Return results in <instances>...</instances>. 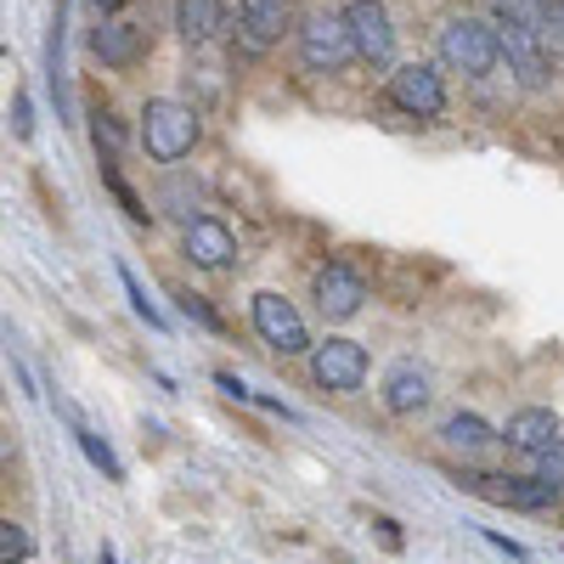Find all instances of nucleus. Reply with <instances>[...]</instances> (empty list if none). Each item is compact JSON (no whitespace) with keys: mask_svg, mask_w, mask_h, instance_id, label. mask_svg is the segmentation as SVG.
Returning a JSON list of instances; mask_svg holds the SVG:
<instances>
[{"mask_svg":"<svg viewBox=\"0 0 564 564\" xmlns=\"http://www.w3.org/2000/svg\"><path fill=\"white\" fill-rule=\"evenodd\" d=\"M79 452H85L90 463H97V468H102L108 480H119V457H113V446H108L102 435H90V430H79Z\"/></svg>","mask_w":564,"mask_h":564,"instance_id":"nucleus-19","label":"nucleus"},{"mask_svg":"<svg viewBox=\"0 0 564 564\" xmlns=\"http://www.w3.org/2000/svg\"><path fill=\"white\" fill-rule=\"evenodd\" d=\"M141 45H148V34H141L135 23H97V34H90V52H97V63H108V68H130L141 57Z\"/></svg>","mask_w":564,"mask_h":564,"instance_id":"nucleus-14","label":"nucleus"},{"mask_svg":"<svg viewBox=\"0 0 564 564\" xmlns=\"http://www.w3.org/2000/svg\"><path fill=\"white\" fill-rule=\"evenodd\" d=\"M441 63L457 68L463 79H486L502 63V34L486 18H452L441 29Z\"/></svg>","mask_w":564,"mask_h":564,"instance_id":"nucleus-1","label":"nucleus"},{"mask_svg":"<svg viewBox=\"0 0 564 564\" xmlns=\"http://www.w3.org/2000/svg\"><path fill=\"white\" fill-rule=\"evenodd\" d=\"M390 102H395L401 113H412V119H441L446 85H441V74H435L430 63H406V68H395V79H390Z\"/></svg>","mask_w":564,"mask_h":564,"instance_id":"nucleus-7","label":"nucleus"},{"mask_svg":"<svg viewBox=\"0 0 564 564\" xmlns=\"http://www.w3.org/2000/svg\"><path fill=\"white\" fill-rule=\"evenodd\" d=\"M186 260L204 265V271H226L231 260H238V238H231L226 220H193L186 226Z\"/></svg>","mask_w":564,"mask_h":564,"instance_id":"nucleus-11","label":"nucleus"},{"mask_svg":"<svg viewBox=\"0 0 564 564\" xmlns=\"http://www.w3.org/2000/svg\"><path fill=\"white\" fill-rule=\"evenodd\" d=\"M141 148H148V159H159V164H181L198 148V113L186 102L153 97L148 108H141Z\"/></svg>","mask_w":564,"mask_h":564,"instance_id":"nucleus-2","label":"nucleus"},{"mask_svg":"<svg viewBox=\"0 0 564 564\" xmlns=\"http://www.w3.org/2000/svg\"><path fill=\"white\" fill-rule=\"evenodd\" d=\"M502 441L513 446V452H547L553 441H558V417L547 412V406H525V412H513L508 417V430H502Z\"/></svg>","mask_w":564,"mask_h":564,"instance_id":"nucleus-13","label":"nucleus"},{"mask_svg":"<svg viewBox=\"0 0 564 564\" xmlns=\"http://www.w3.org/2000/svg\"><path fill=\"white\" fill-rule=\"evenodd\" d=\"M215 384H220V390H226V395H238V401H249V390H243V384H238V379H231V372H220V379H215Z\"/></svg>","mask_w":564,"mask_h":564,"instance_id":"nucleus-26","label":"nucleus"},{"mask_svg":"<svg viewBox=\"0 0 564 564\" xmlns=\"http://www.w3.org/2000/svg\"><path fill=\"white\" fill-rule=\"evenodd\" d=\"M0 558H7V564H18V558H29V531L23 525H0Z\"/></svg>","mask_w":564,"mask_h":564,"instance_id":"nucleus-23","label":"nucleus"},{"mask_svg":"<svg viewBox=\"0 0 564 564\" xmlns=\"http://www.w3.org/2000/svg\"><path fill=\"white\" fill-rule=\"evenodd\" d=\"M119 282H124V300H130V311H135L141 322H148V327H164V311L148 300V289L135 282V271H130V265H119Z\"/></svg>","mask_w":564,"mask_h":564,"instance_id":"nucleus-17","label":"nucleus"},{"mask_svg":"<svg viewBox=\"0 0 564 564\" xmlns=\"http://www.w3.org/2000/svg\"><path fill=\"white\" fill-rule=\"evenodd\" d=\"M12 119H18V135L29 141V135H34V124H29V97H18V108H12Z\"/></svg>","mask_w":564,"mask_h":564,"instance_id":"nucleus-25","label":"nucleus"},{"mask_svg":"<svg viewBox=\"0 0 564 564\" xmlns=\"http://www.w3.org/2000/svg\"><path fill=\"white\" fill-rule=\"evenodd\" d=\"M542 40L553 57H564V0H547L542 7Z\"/></svg>","mask_w":564,"mask_h":564,"instance_id":"nucleus-20","label":"nucleus"},{"mask_svg":"<svg viewBox=\"0 0 564 564\" xmlns=\"http://www.w3.org/2000/svg\"><path fill=\"white\" fill-rule=\"evenodd\" d=\"M175 305L186 311V322H198V327H209V334H220V327H226V322H220V316L209 311V300H198V294H175Z\"/></svg>","mask_w":564,"mask_h":564,"instance_id":"nucleus-21","label":"nucleus"},{"mask_svg":"<svg viewBox=\"0 0 564 564\" xmlns=\"http://www.w3.org/2000/svg\"><path fill=\"white\" fill-rule=\"evenodd\" d=\"M102 181L113 186V198H119V209H124V215H130L135 226H148V209H141V198H135L130 186H124V175L113 170V159H102Z\"/></svg>","mask_w":564,"mask_h":564,"instance_id":"nucleus-18","label":"nucleus"},{"mask_svg":"<svg viewBox=\"0 0 564 564\" xmlns=\"http://www.w3.org/2000/svg\"><path fill=\"white\" fill-rule=\"evenodd\" d=\"M361 305H367V282L350 265H322L316 271V311L327 322H350Z\"/></svg>","mask_w":564,"mask_h":564,"instance_id":"nucleus-10","label":"nucleus"},{"mask_svg":"<svg viewBox=\"0 0 564 564\" xmlns=\"http://www.w3.org/2000/svg\"><path fill=\"white\" fill-rule=\"evenodd\" d=\"M97 148H124V130H119V119L113 113H97Z\"/></svg>","mask_w":564,"mask_h":564,"instance_id":"nucleus-24","label":"nucleus"},{"mask_svg":"<svg viewBox=\"0 0 564 564\" xmlns=\"http://www.w3.org/2000/svg\"><path fill=\"white\" fill-rule=\"evenodd\" d=\"M294 23V0H243L238 7V29H243V52H271Z\"/></svg>","mask_w":564,"mask_h":564,"instance_id":"nucleus-9","label":"nucleus"},{"mask_svg":"<svg viewBox=\"0 0 564 564\" xmlns=\"http://www.w3.org/2000/svg\"><path fill=\"white\" fill-rule=\"evenodd\" d=\"M384 406H390L395 417L423 412V406H430V372H423L417 361H395V367L384 372Z\"/></svg>","mask_w":564,"mask_h":564,"instance_id":"nucleus-12","label":"nucleus"},{"mask_svg":"<svg viewBox=\"0 0 564 564\" xmlns=\"http://www.w3.org/2000/svg\"><path fill=\"white\" fill-rule=\"evenodd\" d=\"M311 379H316L322 390H334V395L361 390V379H367V350H361L356 339H322V345L311 350Z\"/></svg>","mask_w":564,"mask_h":564,"instance_id":"nucleus-6","label":"nucleus"},{"mask_svg":"<svg viewBox=\"0 0 564 564\" xmlns=\"http://www.w3.org/2000/svg\"><path fill=\"white\" fill-rule=\"evenodd\" d=\"M502 435L491 430L486 417H475V412H452L446 423H441V446H452V452H486V446H497Z\"/></svg>","mask_w":564,"mask_h":564,"instance_id":"nucleus-16","label":"nucleus"},{"mask_svg":"<svg viewBox=\"0 0 564 564\" xmlns=\"http://www.w3.org/2000/svg\"><path fill=\"white\" fill-rule=\"evenodd\" d=\"M254 334H260L271 350H282V356L311 350V334H305L300 311L282 300V294H254Z\"/></svg>","mask_w":564,"mask_h":564,"instance_id":"nucleus-8","label":"nucleus"},{"mask_svg":"<svg viewBox=\"0 0 564 564\" xmlns=\"http://www.w3.org/2000/svg\"><path fill=\"white\" fill-rule=\"evenodd\" d=\"M85 7L97 12V18H108V12H119V7H124V0H85Z\"/></svg>","mask_w":564,"mask_h":564,"instance_id":"nucleus-27","label":"nucleus"},{"mask_svg":"<svg viewBox=\"0 0 564 564\" xmlns=\"http://www.w3.org/2000/svg\"><path fill=\"white\" fill-rule=\"evenodd\" d=\"M97 564H119V558H113V547H102V553H97Z\"/></svg>","mask_w":564,"mask_h":564,"instance_id":"nucleus-28","label":"nucleus"},{"mask_svg":"<svg viewBox=\"0 0 564 564\" xmlns=\"http://www.w3.org/2000/svg\"><path fill=\"white\" fill-rule=\"evenodd\" d=\"M463 486L502 502V508H520V513H542V508L558 502V486L542 480V475H468Z\"/></svg>","mask_w":564,"mask_h":564,"instance_id":"nucleus-5","label":"nucleus"},{"mask_svg":"<svg viewBox=\"0 0 564 564\" xmlns=\"http://www.w3.org/2000/svg\"><path fill=\"white\" fill-rule=\"evenodd\" d=\"M220 18H226L220 0H181L175 7V29H181L186 45H209L220 34Z\"/></svg>","mask_w":564,"mask_h":564,"instance_id":"nucleus-15","label":"nucleus"},{"mask_svg":"<svg viewBox=\"0 0 564 564\" xmlns=\"http://www.w3.org/2000/svg\"><path fill=\"white\" fill-rule=\"evenodd\" d=\"M350 57H356V40H350L345 12H327V7L311 12L305 29H300V63H305L311 74H339Z\"/></svg>","mask_w":564,"mask_h":564,"instance_id":"nucleus-3","label":"nucleus"},{"mask_svg":"<svg viewBox=\"0 0 564 564\" xmlns=\"http://www.w3.org/2000/svg\"><path fill=\"white\" fill-rule=\"evenodd\" d=\"M345 23H350V40H356V57H367L372 68L395 63V23L384 12V0H350Z\"/></svg>","mask_w":564,"mask_h":564,"instance_id":"nucleus-4","label":"nucleus"},{"mask_svg":"<svg viewBox=\"0 0 564 564\" xmlns=\"http://www.w3.org/2000/svg\"><path fill=\"white\" fill-rule=\"evenodd\" d=\"M531 463H536V475H542V480L564 486V441H553L547 452H531Z\"/></svg>","mask_w":564,"mask_h":564,"instance_id":"nucleus-22","label":"nucleus"}]
</instances>
